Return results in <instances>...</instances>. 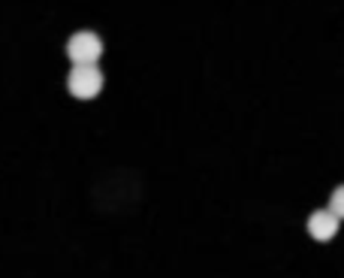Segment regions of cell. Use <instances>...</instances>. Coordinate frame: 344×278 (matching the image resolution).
I'll use <instances>...</instances> for the list:
<instances>
[{"mask_svg": "<svg viewBox=\"0 0 344 278\" xmlns=\"http://www.w3.org/2000/svg\"><path fill=\"white\" fill-rule=\"evenodd\" d=\"M67 88H69V94L79 97V100H94L103 91V73L94 64H76L67 79Z\"/></svg>", "mask_w": 344, "mask_h": 278, "instance_id": "obj_1", "label": "cell"}, {"mask_svg": "<svg viewBox=\"0 0 344 278\" xmlns=\"http://www.w3.org/2000/svg\"><path fill=\"white\" fill-rule=\"evenodd\" d=\"M67 55L72 64H97L103 58V39L91 31H79L69 36Z\"/></svg>", "mask_w": 344, "mask_h": 278, "instance_id": "obj_2", "label": "cell"}, {"mask_svg": "<svg viewBox=\"0 0 344 278\" xmlns=\"http://www.w3.org/2000/svg\"><path fill=\"white\" fill-rule=\"evenodd\" d=\"M338 221L341 218H335L329 208H320V212H314L308 218V233L311 239H317V242H329L335 233H338Z\"/></svg>", "mask_w": 344, "mask_h": 278, "instance_id": "obj_3", "label": "cell"}, {"mask_svg": "<svg viewBox=\"0 0 344 278\" xmlns=\"http://www.w3.org/2000/svg\"><path fill=\"white\" fill-rule=\"evenodd\" d=\"M329 212H332L335 218H344V184H338V188L332 191V197H329Z\"/></svg>", "mask_w": 344, "mask_h": 278, "instance_id": "obj_4", "label": "cell"}]
</instances>
